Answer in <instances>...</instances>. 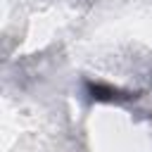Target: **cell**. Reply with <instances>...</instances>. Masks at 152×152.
Here are the masks:
<instances>
[{
  "mask_svg": "<svg viewBox=\"0 0 152 152\" xmlns=\"http://www.w3.org/2000/svg\"><path fill=\"white\" fill-rule=\"evenodd\" d=\"M88 93L97 102H121V100L135 97L131 93H121L119 88H112V86H104V83H88Z\"/></svg>",
  "mask_w": 152,
  "mask_h": 152,
  "instance_id": "6da1fadb",
  "label": "cell"
}]
</instances>
